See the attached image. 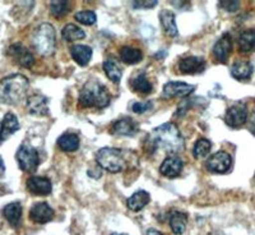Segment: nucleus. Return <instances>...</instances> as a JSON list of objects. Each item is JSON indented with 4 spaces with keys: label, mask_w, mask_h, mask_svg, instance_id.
I'll list each match as a JSON object with an SVG mask.
<instances>
[{
    "label": "nucleus",
    "mask_w": 255,
    "mask_h": 235,
    "mask_svg": "<svg viewBox=\"0 0 255 235\" xmlns=\"http://www.w3.org/2000/svg\"><path fill=\"white\" fill-rule=\"evenodd\" d=\"M151 141L157 148H161L168 154H177L184 150V138L172 123L159 125L151 133Z\"/></svg>",
    "instance_id": "nucleus-1"
},
{
    "label": "nucleus",
    "mask_w": 255,
    "mask_h": 235,
    "mask_svg": "<svg viewBox=\"0 0 255 235\" xmlns=\"http://www.w3.org/2000/svg\"><path fill=\"white\" fill-rule=\"evenodd\" d=\"M28 79L22 74H13L0 81V102L17 105L26 97L28 91Z\"/></svg>",
    "instance_id": "nucleus-2"
},
{
    "label": "nucleus",
    "mask_w": 255,
    "mask_h": 235,
    "mask_svg": "<svg viewBox=\"0 0 255 235\" xmlns=\"http://www.w3.org/2000/svg\"><path fill=\"white\" fill-rule=\"evenodd\" d=\"M110 101L111 95L108 88L93 79L84 84L78 97L79 106L82 108L104 109L110 105Z\"/></svg>",
    "instance_id": "nucleus-3"
},
{
    "label": "nucleus",
    "mask_w": 255,
    "mask_h": 235,
    "mask_svg": "<svg viewBox=\"0 0 255 235\" xmlns=\"http://www.w3.org/2000/svg\"><path fill=\"white\" fill-rule=\"evenodd\" d=\"M32 44L36 51L42 56H50L55 51V28L50 23H42L36 28L32 36Z\"/></svg>",
    "instance_id": "nucleus-4"
},
{
    "label": "nucleus",
    "mask_w": 255,
    "mask_h": 235,
    "mask_svg": "<svg viewBox=\"0 0 255 235\" xmlns=\"http://www.w3.org/2000/svg\"><path fill=\"white\" fill-rule=\"evenodd\" d=\"M96 161L110 173H120L125 168V156L120 148L104 147L96 154Z\"/></svg>",
    "instance_id": "nucleus-5"
},
{
    "label": "nucleus",
    "mask_w": 255,
    "mask_h": 235,
    "mask_svg": "<svg viewBox=\"0 0 255 235\" xmlns=\"http://www.w3.org/2000/svg\"><path fill=\"white\" fill-rule=\"evenodd\" d=\"M18 166L20 170L26 173H33L37 170L38 164H40V156L36 148L29 146L28 143H23L18 148L17 154H15Z\"/></svg>",
    "instance_id": "nucleus-6"
},
{
    "label": "nucleus",
    "mask_w": 255,
    "mask_h": 235,
    "mask_svg": "<svg viewBox=\"0 0 255 235\" xmlns=\"http://www.w3.org/2000/svg\"><path fill=\"white\" fill-rule=\"evenodd\" d=\"M232 157L225 151L216 152L207 160V169L215 174H225L231 169Z\"/></svg>",
    "instance_id": "nucleus-7"
},
{
    "label": "nucleus",
    "mask_w": 255,
    "mask_h": 235,
    "mask_svg": "<svg viewBox=\"0 0 255 235\" xmlns=\"http://www.w3.org/2000/svg\"><path fill=\"white\" fill-rule=\"evenodd\" d=\"M8 54L13 58V60L23 68H31L35 64L33 54L22 44H13L9 46Z\"/></svg>",
    "instance_id": "nucleus-8"
},
{
    "label": "nucleus",
    "mask_w": 255,
    "mask_h": 235,
    "mask_svg": "<svg viewBox=\"0 0 255 235\" xmlns=\"http://www.w3.org/2000/svg\"><path fill=\"white\" fill-rule=\"evenodd\" d=\"M195 87L184 82H167L163 86L162 96L166 99H175V97H186L194 92Z\"/></svg>",
    "instance_id": "nucleus-9"
},
{
    "label": "nucleus",
    "mask_w": 255,
    "mask_h": 235,
    "mask_svg": "<svg viewBox=\"0 0 255 235\" xmlns=\"http://www.w3.org/2000/svg\"><path fill=\"white\" fill-rule=\"evenodd\" d=\"M177 67L183 74H197L204 70L206 60L202 56H186V58L180 59Z\"/></svg>",
    "instance_id": "nucleus-10"
},
{
    "label": "nucleus",
    "mask_w": 255,
    "mask_h": 235,
    "mask_svg": "<svg viewBox=\"0 0 255 235\" xmlns=\"http://www.w3.org/2000/svg\"><path fill=\"white\" fill-rule=\"evenodd\" d=\"M27 189L35 196H49L52 191V184L49 178L31 177L27 179Z\"/></svg>",
    "instance_id": "nucleus-11"
},
{
    "label": "nucleus",
    "mask_w": 255,
    "mask_h": 235,
    "mask_svg": "<svg viewBox=\"0 0 255 235\" xmlns=\"http://www.w3.org/2000/svg\"><path fill=\"white\" fill-rule=\"evenodd\" d=\"M248 120V110L245 106L241 105H235L231 106L225 114V122L229 127L239 128L244 125Z\"/></svg>",
    "instance_id": "nucleus-12"
},
{
    "label": "nucleus",
    "mask_w": 255,
    "mask_h": 235,
    "mask_svg": "<svg viewBox=\"0 0 255 235\" xmlns=\"http://www.w3.org/2000/svg\"><path fill=\"white\" fill-rule=\"evenodd\" d=\"M29 219L36 224H47L54 219V210L46 202H40L32 206Z\"/></svg>",
    "instance_id": "nucleus-13"
},
{
    "label": "nucleus",
    "mask_w": 255,
    "mask_h": 235,
    "mask_svg": "<svg viewBox=\"0 0 255 235\" xmlns=\"http://www.w3.org/2000/svg\"><path fill=\"white\" fill-rule=\"evenodd\" d=\"M183 160L177 156H168L159 166V173L166 178H176L183 172Z\"/></svg>",
    "instance_id": "nucleus-14"
},
{
    "label": "nucleus",
    "mask_w": 255,
    "mask_h": 235,
    "mask_svg": "<svg viewBox=\"0 0 255 235\" xmlns=\"http://www.w3.org/2000/svg\"><path fill=\"white\" fill-rule=\"evenodd\" d=\"M232 50V41L231 36L229 33H225L220 40L217 41L213 46V56L218 63L225 64L229 60V56Z\"/></svg>",
    "instance_id": "nucleus-15"
},
{
    "label": "nucleus",
    "mask_w": 255,
    "mask_h": 235,
    "mask_svg": "<svg viewBox=\"0 0 255 235\" xmlns=\"http://www.w3.org/2000/svg\"><path fill=\"white\" fill-rule=\"evenodd\" d=\"M27 109L28 113L32 115H46L49 113V101L44 95L41 93H35V95L29 96L27 99Z\"/></svg>",
    "instance_id": "nucleus-16"
},
{
    "label": "nucleus",
    "mask_w": 255,
    "mask_h": 235,
    "mask_svg": "<svg viewBox=\"0 0 255 235\" xmlns=\"http://www.w3.org/2000/svg\"><path fill=\"white\" fill-rule=\"evenodd\" d=\"M139 131V125L131 118H123L113 124V133L118 136H135Z\"/></svg>",
    "instance_id": "nucleus-17"
},
{
    "label": "nucleus",
    "mask_w": 255,
    "mask_h": 235,
    "mask_svg": "<svg viewBox=\"0 0 255 235\" xmlns=\"http://www.w3.org/2000/svg\"><path fill=\"white\" fill-rule=\"evenodd\" d=\"M19 129V123H18L17 116L13 113H6L3 118V122L0 125V143L6 141L9 137L14 134Z\"/></svg>",
    "instance_id": "nucleus-18"
},
{
    "label": "nucleus",
    "mask_w": 255,
    "mask_h": 235,
    "mask_svg": "<svg viewBox=\"0 0 255 235\" xmlns=\"http://www.w3.org/2000/svg\"><path fill=\"white\" fill-rule=\"evenodd\" d=\"M149 201H151V196H149L148 192L138 191L128 198L127 206L128 209L131 210V211L138 212L142 209H144V207L149 204Z\"/></svg>",
    "instance_id": "nucleus-19"
},
{
    "label": "nucleus",
    "mask_w": 255,
    "mask_h": 235,
    "mask_svg": "<svg viewBox=\"0 0 255 235\" xmlns=\"http://www.w3.org/2000/svg\"><path fill=\"white\" fill-rule=\"evenodd\" d=\"M3 216L12 227L18 228L22 220V205L19 202H12L6 205L3 209Z\"/></svg>",
    "instance_id": "nucleus-20"
},
{
    "label": "nucleus",
    "mask_w": 255,
    "mask_h": 235,
    "mask_svg": "<svg viewBox=\"0 0 255 235\" xmlns=\"http://www.w3.org/2000/svg\"><path fill=\"white\" fill-rule=\"evenodd\" d=\"M159 20L163 27V31L167 33L170 37H176L179 31H177V24L175 20V14L171 10L163 9L159 12Z\"/></svg>",
    "instance_id": "nucleus-21"
},
{
    "label": "nucleus",
    "mask_w": 255,
    "mask_h": 235,
    "mask_svg": "<svg viewBox=\"0 0 255 235\" xmlns=\"http://www.w3.org/2000/svg\"><path fill=\"white\" fill-rule=\"evenodd\" d=\"M70 55L77 61L78 65L84 67L90 63L91 58H92V49L86 45H73L70 47Z\"/></svg>",
    "instance_id": "nucleus-22"
},
{
    "label": "nucleus",
    "mask_w": 255,
    "mask_h": 235,
    "mask_svg": "<svg viewBox=\"0 0 255 235\" xmlns=\"http://www.w3.org/2000/svg\"><path fill=\"white\" fill-rule=\"evenodd\" d=\"M170 228L174 232V234L181 235L186 229V224H188V215L185 212L174 211L170 215Z\"/></svg>",
    "instance_id": "nucleus-23"
},
{
    "label": "nucleus",
    "mask_w": 255,
    "mask_h": 235,
    "mask_svg": "<svg viewBox=\"0 0 255 235\" xmlns=\"http://www.w3.org/2000/svg\"><path fill=\"white\" fill-rule=\"evenodd\" d=\"M81 141L79 137L74 133H64L63 136L59 137L58 146L60 150L65 152H74L79 148Z\"/></svg>",
    "instance_id": "nucleus-24"
},
{
    "label": "nucleus",
    "mask_w": 255,
    "mask_h": 235,
    "mask_svg": "<svg viewBox=\"0 0 255 235\" xmlns=\"http://www.w3.org/2000/svg\"><path fill=\"white\" fill-rule=\"evenodd\" d=\"M104 70L106 73L108 78L114 83H119L122 81L123 70L120 68L119 63L113 58H108L104 61Z\"/></svg>",
    "instance_id": "nucleus-25"
},
{
    "label": "nucleus",
    "mask_w": 255,
    "mask_h": 235,
    "mask_svg": "<svg viewBox=\"0 0 255 235\" xmlns=\"http://www.w3.org/2000/svg\"><path fill=\"white\" fill-rule=\"evenodd\" d=\"M231 74L234 78L240 79V81L250 78L253 74V65L249 63V61H245V60L236 61L231 68Z\"/></svg>",
    "instance_id": "nucleus-26"
},
{
    "label": "nucleus",
    "mask_w": 255,
    "mask_h": 235,
    "mask_svg": "<svg viewBox=\"0 0 255 235\" xmlns=\"http://www.w3.org/2000/svg\"><path fill=\"white\" fill-rule=\"evenodd\" d=\"M120 58L125 64H138L142 61L143 54L139 49L131 46H124L120 50Z\"/></svg>",
    "instance_id": "nucleus-27"
},
{
    "label": "nucleus",
    "mask_w": 255,
    "mask_h": 235,
    "mask_svg": "<svg viewBox=\"0 0 255 235\" xmlns=\"http://www.w3.org/2000/svg\"><path fill=\"white\" fill-rule=\"evenodd\" d=\"M240 51L249 52L255 47V29H245L239 36Z\"/></svg>",
    "instance_id": "nucleus-28"
},
{
    "label": "nucleus",
    "mask_w": 255,
    "mask_h": 235,
    "mask_svg": "<svg viewBox=\"0 0 255 235\" xmlns=\"http://www.w3.org/2000/svg\"><path fill=\"white\" fill-rule=\"evenodd\" d=\"M61 36H63L64 40L68 41V42H73V41H78L86 37V32L82 28H79L78 26H76V24L69 23L63 28Z\"/></svg>",
    "instance_id": "nucleus-29"
},
{
    "label": "nucleus",
    "mask_w": 255,
    "mask_h": 235,
    "mask_svg": "<svg viewBox=\"0 0 255 235\" xmlns=\"http://www.w3.org/2000/svg\"><path fill=\"white\" fill-rule=\"evenodd\" d=\"M131 87L136 91V92L143 93V95H148V93L152 92V83L148 81L147 76H145L144 73L139 74V76H136L135 78L131 81Z\"/></svg>",
    "instance_id": "nucleus-30"
},
{
    "label": "nucleus",
    "mask_w": 255,
    "mask_h": 235,
    "mask_svg": "<svg viewBox=\"0 0 255 235\" xmlns=\"http://www.w3.org/2000/svg\"><path fill=\"white\" fill-rule=\"evenodd\" d=\"M212 143L211 141L207 140V138H200L197 142L194 143V147H193V156L195 159H204L207 157V155L211 152Z\"/></svg>",
    "instance_id": "nucleus-31"
},
{
    "label": "nucleus",
    "mask_w": 255,
    "mask_h": 235,
    "mask_svg": "<svg viewBox=\"0 0 255 235\" xmlns=\"http://www.w3.org/2000/svg\"><path fill=\"white\" fill-rule=\"evenodd\" d=\"M70 10V3L69 1H52L50 4V13L54 17L61 18L64 15H67Z\"/></svg>",
    "instance_id": "nucleus-32"
},
{
    "label": "nucleus",
    "mask_w": 255,
    "mask_h": 235,
    "mask_svg": "<svg viewBox=\"0 0 255 235\" xmlns=\"http://www.w3.org/2000/svg\"><path fill=\"white\" fill-rule=\"evenodd\" d=\"M77 22L82 24H86V26H92L97 22V17H96V13L92 10H82V12L76 13L74 15Z\"/></svg>",
    "instance_id": "nucleus-33"
},
{
    "label": "nucleus",
    "mask_w": 255,
    "mask_h": 235,
    "mask_svg": "<svg viewBox=\"0 0 255 235\" xmlns=\"http://www.w3.org/2000/svg\"><path fill=\"white\" fill-rule=\"evenodd\" d=\"M133 111L135 114H144L147 111L152 110L153 109V102L152 101H143V102H135L131 106Z\"/></svg>",
    "instance_id": "nucleus-34"
},
{
    "label": "nucleus",
    "mask_w": 255,
    "mask_h": 235,
    "mask_svg": "<svg viewBox=\"0 0 255 235\" xmlns=\"http://www.w3.org/2000/svg\"><path fill=\"white\" fill-rule=\"evenodd\" d=\"M218 5L225 9V10H227V12H236L240 8L239 1H220Z\"/></svg>",
    "instance_id": "nucleus-35"
},
{
    "label": "nucleus",
    "mask_w": 255,
    "mask_h": 235,
    "mask_svg": "<svg viewBox=\"0 0 255 235\" xmlns=\"http://www.w3.org/2000/svg\"><path fill=\"white\" fill-rule=\"evenodd\" d=\"M134 8L139 9V8H153V6L157 5L156 0H151V1H134L133 3Z\"/></svg>",
    "instance_id": "nucleus-36"
},
{
    "label": "nucleus",
    "mask_w": 255,
    "mask_h": 235,
    "mask_svg": "<svg viewBox=\"0 0 255 235\" xmlns=\"http://www.w3.org/2000/svg\"><path fill=\"white\" fill-rule=\"evenodd\" d=\"M145 235H163L162 233L159 232V230H156V229H149L147 232V234Z\"/></svg>",
    "instance_id": "nucleus-37"
},
{
    "label": "nucleus",
    "mask_w": 255,
    "mask_h": 235,
    "mask_svg": "<svg viewBox=\"0 0 255 235\" xmlns=\"http://www.w3.org/2000/svg\"><path fill=\"white\" fill-rule=\"evenodd\" d=\"M250 131H252V133L255 136V114L253 115L252 123H250Z\"/></svg>",
    "instance_id": "nucleus-38"
},
{
    "label": "nucleus",
    "mask_w": 255,
    "mask_h": 235,
    "mask_svg": "<svg viewBox=\"0 0 255 235\" xmlns=\"http://www.w3.org/2000/svg\"><path fill=\"white\" fill-rule=\"evenodd\" d=\"M4 172H5V165H4V161L0 156V175H4Z\"/></svg>",
    "instance_id": "nucleus-39"
},
{
    "label": "nucleus",
    "mask_w": 255,
    "mask_h": 235,
    "mask_svg": "<svg viewBox=\"0 0 255 235\" xmlns=\"http://www.w3.org/2000/svg\"><path fill=\"white\" fill-rule=\"evenodd\" d=\"M111 235H127V234H122V233H114V234Z\"/></svg>",
    "instance_id": "nucleus-40"
},
{
    "label": "nucleus",
    "mask_w": 255,
    "mask_h": 235,
    "mask_svg": "<svg viewBox=\"0 0 255 235\" xmlns=\"http://www.w3.org/2000/svg\"><path fill=\"white\" fill-rule=\"evenodd\" d=\"M0 125H1V124H0Z\"/></svg>",
    "instance_id": "nucleus-41"
}]
</instances>
